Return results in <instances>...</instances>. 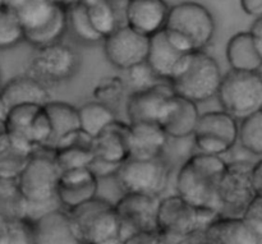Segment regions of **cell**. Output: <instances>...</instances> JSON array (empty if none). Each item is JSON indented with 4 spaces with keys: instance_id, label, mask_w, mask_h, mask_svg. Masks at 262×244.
<instances>
[{
    "instance_id": "836d02e7",
    "label": "cell",
    "mask_w": 262,
    "mask_h": 244,
    "mask_svg": "<svg viewBox=\"0 0 262 244\" xmlns=\"http://www.w3.org/2000/svg\"><path fill=\"white\" fill-rule=\"evenodd\" d=\"M94 99L96 101L106 104L114 109L115 105L120 104L127 94V84L122 77H104L96 83L94 88Z\"/></svg>"
},
{
    "instance_id": "f35d334b",
    "label": "cell",
    "mask_w": 262,
    "mask_h": 244,
    "mask_svg": "<svg viewBox=\"0 0 262 244\" xmlns=\"http://www.w3.org/2000/svg\"><path fill=\"white\" fill-rule=\"evenodd\" d=\"M241 8L250 17H262V0H241Z\"/></svg>"
},
{
    "instance_id": "f1b7e54d",
    "label": "cell",
    "mask_w": 262,
    "mask_h": 244,
    "mask_svg": "<svg viewBox=\"0 0 262 244\" xmlns=\"http://www.w3.org/2000/svg\"><path fill=\"white\" fill-rule=\"evenodd\" d=\"M67 25L77 40L87 43H95L102 41V36L97 32L90 20L83 2H73L67 7Z\"/></svg>"
},
{
    "instance_id": "8d00e7d4",
    "label": "cell",
    "mask_w": 262,
    "mask_h": 244,
    "mask_svg": "<svg viewBox=\"0 0 262 244\" xmlns=\"http://www.w3.org/2000/svg\"><path fill=\"white\" fill-rule=\"evenodd\" d=\"M246 227L248 228L253 237L262 243V194L253 197L252 201L246 206L241 214Z\"/></svg>"
},
{
    "instance_id": "ac0fdd59",
    "label": "cell",
    "mask_w": 262,
    "mask_h": 244,
    "mask_svg": "<svg viewBox=\"0 0 262 244\" xmlns=\"http://www.w3.org/2000/svg\"><path fill=\"white\" fill-rule=\"evenodd\" d=\"M32 224L33 243L38 244H78L73 221L67 210L63 207L53 210Z\"/></svg>"
},
{
    "instance_id": "277c9868",
    "label": "cell",
    "mask_w": 262,
    "mask_h": 244,
    "mask_svg": "<svg viewBox=\"0 0 262 244\" xmlns=\"http://www.w3.org/2000/svg\"><path fill=\"white\" fill-rule=\"evenodd\" d=\"M222 77L216 59L205 50H197L183 54L169 83L174 94L199 104L216 96Z\"/></svg>"
},
{
    "instance_id": "6da1fadb",
    "label": "cell",
    "mask_w": 262,
    "mask_h": 244,
    "mask_svg": "<svg viewBox=\"0 0 262 244\" xmlns=\"http://www.w3.org/2000/svg\"><path fill=\"white\" fill-rule=\"evenodd\" d=\"M227 164L222 156L201 152L191 156L177 175V194L197 209L222 214L217 191Z\"/></svg>"
},
{
    "instance_id": "3957f363",
    "label": "cell",
    "mask_w": 262,
    "mask_h": 244,
    "mask_svg": "<svg viewBox=\"0 0 262 244\" xmlns=\"http://www.w3.org/2000/svg\"><path fill=\"white\" fill-rule=\"evenodd\" d=\"M20 20L25 41L35 48L61 41L66 32L67 5L58 0H8Z\"/></svg>"
},
{
    "instance_id": "f6af8a7d",
    "label": "cell",
    "mask_w": 262,
    "mask_h": 244,
    "mask_svg": "<svg viewBox=\"0 0 262 244\" xmlns=\"http://www.w3.org/2000/svg\"><path fill=\"white\" fill-rule=\"evenodd\" d=\"M0 86H2V74H0Z\"/></svg>"
},
{
    "instance_id": "9a60e30c",
    "label": "cell",
    "mask_w": 262,
    "mask_h": 244,
    "mask_svg": "<svg viewBox=\"0 0 262 244\" xmlns=\"http://www.w3.org/2000/svg\"><path fill=\"white\" fill-rule=\"evenodd\" d=\"M199 118L200 112L196 102L174 94L166 101L158 124L169 138L184 140L193 136Z\"/></svg>"
},
{
    "instance_id": "d6a6232c",
    "label": "cell",
    "mask_w": 262,
    "mask_h": 244,
    "mask_svg": "<svg viewBox=\"0 0 262 244\" xmlns=\"http://www.w3.org/2000/svg\"><path fill=\"white\" fill-rule=\"evenodd\" d=\"M25 41V32L17 13L10 5L0 9V50L12 49Z\"/></svg>"
},
{
    "instance_id": "30bf717a",
    "label": "cell",
    "mask_w": 262,
    "mask_h": 244,
    "mask_svg": "<svg viewBox=\"0 0 262 244\" xmlns=\"http://www.w3.org/2000/svg\"><path fill=\"white\" fill-rule=\"evenodd\" d=\"M60 169L51 151L36 150L18 176L17 184L27 202H41L56 196Z\"/></svg>"
},
{
    "instance_id": "2e32d148",
    "label": "cell",
    "mask_w": 262,
    "mask_h": 244,
    "mask_svg": "<svg viewBox=\"0 0 262 244\" xmlns=\"http://www.w3.org/2000/svg\"><path fill=\"white\" fill-rule=\"evenodd\" d=\"M99 179L89 166L63 170L59 176L56 196L61 207L67 211L90 201L97 196Z\"/></svg>"
},
{
    "instance_id": "7c38bea8",
    "label": "cell",
    "mask_w": 262,
    "mask_h": 244,
    "mask_svg": "<svg viewBox=\"0 0 262 244\" xmlns=\"http://www.w3.org/2000/svg\"><path fill=\"white\" fill-rule=\"evenodd\" d=\"M252 165V163L246 160L227 164L217 191L222 205L220 215L241 216L246 206L257 196L251 182Z\"/></svg>"
},
{
    "instance_id": "44dd1931",
    "label": "cell",
    "mask_w": 262,
    "mask_h": 244,
    "mask_svg": "<svg viewBox=\"0 0 262 244\" xmlns=\"http://www.w3.org/2000/svg\"><path fill=\"white\" fill-rule=\"evenodd\" d=\"M128 132L129 123L114 120L92 141L91 151L95 158L113 164H122L127 160L129 158Z\"/></svg>"
},
{
    "instance_id": "cb8c5ba5",
    "label": "cell",
    "mask_w": 262,
    "mask_h": 244,
    "mask_svg": "<svg viewBox=\"0 0 262 244\" xmlns=\"http://www.w3.org/2000/svg\"><path fill=\"white\" fill-rule=\"evenodd\" d=\"M51 125V135L48 143L41 150L53 152L63 138L76 130L81 129L78 117V107L64 101H49L43 105Z\"/></svg>"
},
{
    "instance_id": "4316f807",
    "label": "cell",
    "mask_w": 262,
    "mask_h": 244,
    "mask_svg": "<svg viewBox=\"0 0 262 244\" xmlns=\"http://www.w3.org/2000/svg\"><path fill=\"white\" fill-rule=\"evenodd\" d=\"M78 117L81 130L92 138L100 135L107 125L117 120L114 109L96 100L86 102L78 107Z\"/></svg>"
},
{
    "instance_id": "52a82bcc",
    "label": "cell",
    "mask_w": 262,
    "mask_h": 244,
    "mask_svg": "<svg viewBox=\"0 0 262 244\" xmlns=\"http://www.w3.org/2000/svg\"><path fill=\"white\" fill-rule=\"evenodd\" d=\"M216 97L222 109L237 120L258 112L262 107L261 72L230 69L222 77Z\"/></svg>"
},
{
    "instance_id": "9c48e42d",
    "label": "cell",
    "mask_w": 262,
    "mask_h": 244,
    "mask_svg": "<svg viewBox=\"0 0 262 244\" xmlns=\"http://www.w3.org/2000/svg\"><path fill=\"white\" fill-rule=\"evenodd\" d=\"M79 68V56L72 46L61 41L36 48L28 64V74L48 87L69 81Z\"/></svg>"
},
{
    "instance_id": "ab89813d",
    "label": "cell",
    "mask_w": 262,
    "mask_h": 244,
    "mask_svg": "<svg viewBox=\"0 0 262 244\" xmlns=\"http://www.w3.org/2000/svg\"><path fill=\"white\" fill-rule=\"evenodd\" d=\"M251 182L257 194H262V160H258L252 165L251 170Z\"/></svg>"
},
{
    "instance_id": "1f68e13d",
    "label": "cell",
    "mask_w": 262,
    "mask_h": 244,
    "mask_svg": "<svg viewBox=\"0 0 262 244\" xmlns=\"http://www.w3.org/2000/svg\"><path fill=\"white\" fill-rule=\"evenodd\" d=\"M237 142L243 150L261 158L262 155V110L241 119L238 123Z\"/></svg>"
},
{
    "instance_id": "ffe728a7",
    "label": "cell",
    "mask_w": 262,
    "mask_h": 244,
    "mask_svg": "<svg viewBox=\"0 0 262 244\" xmlns=\"http://www.w3.org/2000/svg\"><path fill=\"white\" fill-rule=\"evenodd\" d=\"M169 137L158 123H129L128 147L129 158H161L168 145Z\"/></svg>"
},
{
    "instance_id": "484cf974",
    "label": "cell",
    "mask_w": 262,
    "mask_h": 244,
    "mask_svg": "<svg viewBox=\"0 0 262 244\" xmlns=\"http://www.w3.org/2000/svg\"><path fill=\"white\" fill-rule=\"evenodd\" d=\"M193 135L217 138L234 148L238 137V120L224 110L204 113L200 114Z\"/></svg>"
},
{
    "instance_id": "83f0119b",
    "label": "cell",
    "mask_w": 262,
    "mask_h": 244,
    "mask_svg": "<svg viewBox=\"0 0 262 244\" xmlns=\"http://www.w3.org/2000/svg\"><path fill=\"white\" fill-rule=\"evenodd\" d=\"M32 153L15 147L8 132L0 136V179L17 181Z\"/></svg>"
},
{
    "instance_id": "ba28073f",
    "label": "cell",
    "mask_w": 262,
    "mask_h": 244,
    "mask_svg": "<svg viewBox=\"0 0 262 244\" xmlns=\"http://www.w3.org/2000/svg\"><path fill=\"white\" fill-rule=\"evenodd\" d=\"M114 176L123 193H143L161 197L169 184L170 166L163 158H128L120 164Z\"/></svg>"
},
{
    "instance_id": "4dcf8cb0",
    "label": "cell",
    "mask_w": 262,
    "mask_h": 244,
    "mask_svg": "<svg viewBox=\"0 0 262 244\" xmlns=\"http://www.w3.org/2000/svg\"><path fill=\"white\" fill-rule=\"evenodd\" d=\"M27 201L20 193L17 181L0 179V216L7 220L25 219Z\"/></svg>"
},
{
    "instance_id": "e0dca14e",
    "label": "cell",
    "mask_w": 262,
    "mask_h": 244,
    "mask_svg": "<svg viewBox=\"0 0 262 244\" xmlns=\"http://www.w3.org/2000/svg\"><path fill=\"white\" fill-rule=\"evenodd\" d=\"M169 8L165 0H127L124 23L150 37L164 30Z\"/></svg>"
},
{
    "instance_id": "8fae6325",
    "label": "cell",
    "mask_w": 262,
    "mask_h": 244,
    "mask_svg": "<svg viewBox=\"0 0 262 244\" xmlns=\"http://www.w3.org/2000/svg\"><path fill=\"white\" fill-rule=\"evenodd\" d=\"M160 197L143 193H124L114 205L120 221V243L135 233L158 232Z\"/></svg>"
},
{
    "instance_id": "74e56055",
    "label": "cell",
    "mask_w": 262,
    "mask_h": 244,
    "mask_svg": "<svg viewBox=\"0 0 262 244\" xmlns=\"http://www.w3.org/2000/svg\"><path fill=\"white\" fill-rule=\"evenodd\" d=\"M120 164L109 163V161L101 160V159H97L94 156L92 161L90 163L89 169L97 179H102L107 178V176H114Z\"/></svg>"
},
{
    "instance_id": "7a4b0ae2",
    "label": "cell",
    "mask_w": 262,
    "mask_h": 244,
    "mask_svg": "<svg viewBox=\"0 0 262 244\" xmlns=\"http://www.w3.org/2000/svg\"><path fill=\"white\" fill-rule=\"evenodd\" d=\"M215 31V18L205 5L182 2L169 8L164 33L181 53L206 50L214 40Z\"/></svg>"
},
{
    "instance_id": "5bb4252c",
    "label": "cell",
    "mask_w": 262,
    "mask_h": 244,
    "mask_svg": "<svg viewBox=\"0 0 262 244\" xmlns=\"http://www.w3.org/2000/svg\"><path fill=\"white\" fill-rule=\"evenodd\" d=\"M174 91L170 83L161 81L141 91H132L125 100V112L129 123H158L161 112Z\"/></svg>"
},
{
    "instance_id": "d4e9b609",
    "label": "cell",
    "mask_w": 262,
    "mask_h": 244,
    "mask_svg": "<svg viewBox=\"0 0 262 244\" xmlns=\"http://www.w3.org/2000/svg\"><path fill=\"white\" fill-rule=\"evenodd\" d=\"M184 53L177 50L166 38L164 30L150 36L146 63L161 81L169 82L177 64Z\"/></svg>"
},
{
    "instance_id": "60d3db41",
    "label": "cell",
    "mask_w": 262,
    "mask_h": 244,
    "mask_svg": "<svg viewBox=\"0 0 262 244\" xmlns=\"http://www.w3.org/2000/svg\"><path fill=\"white\" fill-rule=\"evenodd\" d=\"M253 23L251 25V28L248 32L252 35V37L255 38L258 42H262V17L253 18Z\"/></svg>"
},
{
    "instance_id": "ee69618b",
    "label": "cell",
    "mask_w": 262,
    "mask_h": 244,
    "mask_svg": "<svg viewBox=\"0 0 262 244\" xmlns=\"http://www.w3.org/2000/svg\"><path fill=\"white\" fill-rule=\"evenodd\" d=\"M5 5H7V0H0V9H2V8H4Z\"/></svg>"
},
{
    "instance_id": "d590c367",
    "label": "cell",
    "mask_w": 262,
    "mask_h": 244,
    "mask_svg": "<svg viewBox=\"0 0 262 244\" xmlns=\"http://www.w3.org/2000/svg\"><path fill=\"white\" fill-rule=\"evenodd\" d=\"M125 72H127V77H125L124 81L125 84H127V90H129V92L146 90L161 82V79L156 77V74L154 73L152 69L148 66L146 61L130 66Z\"/></svg>"
},
{
    "instance_id": "e575fe53",
    "label": "cell",
    "mask_w": 262,
    "mask_h": 244,
    "mask_svg": "<svg viewBox=\"0 0 262 244\" xmlns=\"http://www.w3.org/2000/svg\"><path fill=\"white\" fill-rule=\"evenodd\" d=\"M53 156L60 171L89 166L94 159V153L91 150L81 147H66L55 150L53 151Z\"/></svg>"
},
{
    "instance_id": "7402d4cb",
    "label": "cell",
    "mask_w": 262,
    "mask_h": 244,
    "mask_svg": "<svg viewBox=\"0 0 262 244\" xmlns=\"http://www.w3.org/2000/svg\"><path fill=\"white\" fill-rule=\"evenodd\" d=\"M202 235L204 243L209 244H260L241 216L217 215L207 224Z\"/></svg>"
},
{
    "instance_id": "7bdbcfd3",
    "label": "cell",
    "mask_w": 262,
    "mask_h": 244,
    "mask_svg": "<svg viewBox=\"0 0 262 244\" xmlns=\"http://www.w3.org/2000/svg\"><path fill=\"white\" fill-rule=\"evenodd\" d=\"M7 133V125H5V120L0 119V136Z\"/></svg>"
},
{
    "instance_id": "d6986e66",
    "label": "cell",
    "mask_w": 262,
    "mask_h": 244,
    "mask_svg": "<svg viewBox=\"0 0 262 244\" xmlns=\"http://www.w3.org/2000/svg\"><path fill=\"white\" fill-rule=\"evenodd\" d=\"M0 96L8 110L13 106L25 104L43 105L53 100L50 87L43 84L31 74H20L0 86Z\"/></svg>"
},
{
    "instance_id": "8992f818",
    "label": "cell",
    "mask_w": 262,
    "mask_h": 244,
    "mask_svg": "<svg viewBox=\"0 0 262 244\" xmlns=\"http://www.w3.org/2000/svg\"><path fill=\"white\" fill-rule=\"evenodd\" d=\"M79 243H120V221L114 204L96 196L69 210Z\"/></svg>"
},
{
    "instance_id": "4fadbf2b",
    "label": "cell",
    "mask_w": 262,
    "mask_h": 244,
    "mask_svg": "<svg viewBox=\"0 0 262 244\" xmlns=\"http://www.w3.org/2000/svg\"><path fill=\"white\" fill-rule=\"evenodd\" d=\"M107 61L119 71L146 61L150 37L137 32L129 26L120 25L102 38Z\"/></svg>"
},
{
    "instance_id": "b9f144b4",
    "label": "cell",
    "mask_w": 262,
    "mask_h": 244,
    "mask_svg": "<svg viewBox=\"0 0 262 244\" xmlns=\"http://www.w3.org/2000/svg\"><path fill=\"white\" fill-rule=\"evenodd\" d=\"M7 114H8V107H7V105H5V102L3 101L2 96H0V119L5 120Z\"/></svg>"
},
{
    "instance_id": "5b68a950",
    "label": "cell",
    "mask_w": 262,
    "mask_h": 244,
    "mask_svg": "<svg viewBox=\"0 0 262 244\" xmlns=\"http://www.w3.org/2000/svg\"><path fill=\"white\" fill-rule=\"evenodd\" d=\"M217 215L220 214L192 206L179 194L160 197L158 209L160 243H197V235Z\"/></svg>"
},
{
    "instance_id": "f546056e",
    "label": "cell",
    "mask_w": 262,
    "mask_h": 244,
    "mask_svg": "<svg viewBox=\"0 0 262 244\" xmlns=\"http://www.w3.org/2000/svg\"><path fill=\"white\" fill-rule=\"evenodd\" d=\"M95 30L105 37L120 26L118 12L110 0H82Z\"/></svg>"
},
{
    "instance_id": "603a6c76",
    "label": "cell",
    "mask_w": 262,
    "mask_h": 244,
    "mask_svg": "<svg viewBox=\"0 0 262 244\" xmlns=\"http://www.w3.org/2000/svg\"><path fill=\"white\" fill-rule=\"evenodd\" d=\"M225 56L230 69L261 72L262 42L256 41L248 31L238 32L228 41Z\"/></svg>"
}]
</instances>
